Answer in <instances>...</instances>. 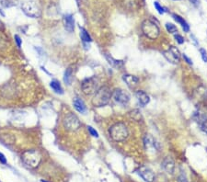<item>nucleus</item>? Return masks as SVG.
Masks as SVG:
<instances>
[{
    "label": "nucleus",
    "mask_w": 207,
    "mask_h": 182,
    "mask_svg": "<svg viewBox=\"0 0 207 182\" xmlns=\"http://www.w3.org/2000/svg\"><path fill=\"white\" fill-rule=\"evenodd\" d=\"M88 130H89V132L90 133V134H91L92 136H94V137H99V133H98V132L94 129L93 127L89 126V127H88Z\"/></svg>",
    "instance_id": "26"
},
{
    "label": "nucleus",
    "mask_w": 207,
    "mask_h": 182,
    "mask_svg": "<svg viewBox=\"0 0 207 182\" xmlns=\"http://www.w3.org/2000/svg\"><path fill=\"white\" fill-rule=\"evenodd\" d=\"M154 6H155L156 9L157 10V12H158L159 14H163V13L165 12V9L163 8V7L159 5V3H158V2L155 1V2H154Z\"/></svg>",
    "instance_id": "24"
},
{
    "label": "nucleus",
    "mask_w": 207,
    "mask_h": 182,
    "mask_svg": "<svg viewBox=\"0 0 207 182\" xmlns=\"http://www.w3.org/2000/svg\"><path fill=\"white\" fill-rule=\"evenodd\" d=\"M179 182H187V179H186V178H185L184 175H181L179 178Z\"/></svg>",
    "instance_id": "31"
},
{
    "label": "nucleus",
    "mask_w": 207,
    "mask_h": 182,
    "mask_svg": "<svg viewBox=\"0 0 207 182\" xmlns=\"http://www.w3.org/2000/svg\"><path fill=\"white\" fill-rule=\"evenodd\" d=\"M80 37L82 41L86 42V43H89V42L91 41V37L89 36L88 31H86L84 28H80Z\"/></svg>",
    "instance_id": "22"
},
{
    "label": "nucleus",
    "mask_w": 207,
    "mask_h": 182,
    "mask_svg": "<svg viewBox=\"0 0 207 182\" xmlns=\"http://www.w3.org/2000/svg\"><path fill=\"white\" fill-rule=\"evenodd\" d=\"M23 163L29 167H36L41 160V155L36 149H30L25 151L21 155Z\"/></svg>",
    "instance_id": "3"
},
{
    "label": "nucleus",
    "mask_w": 207,
    "mask_h": 182,
    "mask_svg": "<svg viewBox=\"0 0 207 182\" xmlns=\"http://www.w3.org/2000/svg\"><path fill=\"white\" fill-rule=\"evenodd\" d=\"M166 29H167V30L169 31V33H176V32H178L177 27L174 25V24H172V23H167L166 24Z\"/></svg>",
    "instance_id": "23"
},
{
    "label": "nucleus",
    "mask_w": 207,
    "mask_h": 182,
    "mask_svg": "<svg viewBox=\"0 0 207 182\" xmlns=\"http://www.w3.org/2000/svg\"><path fill=\"white\" fill-rule=\"evenodd\" d=\"M109 133H110V136L112 137V139L115 142L124 141L129 135L128 128L123 122H117V123L113 124L110 128Z\"/></svg>",
    "instance_id": "2"
},
{
    "label": "nucleus",
    "mask_w": 207,
    "mask_h": 182,
    "mask_svg": "<svg viewBox=\"0 0 207 182\" xmlns=\"http://www.w3.org/2000/svg\"><path fill=\"white\" fill-rule=\"evenodd\" d=\"M63 23L68 32H73L75 29V19L72 14H65L63 18Z\"/></svg>",
    "instance_id": "12"
},
{
    "label": "nucleus",
    "mask_w": 207,
    "mask_h": 182,
    "mask_svg": "<svg viewBox=\"0 0 207 182\" xmlns=\"http://www.w3.org/2000/svg\"><path fill=\"white\" fill-rule=\"evenodd\" d=\"M50 85H51V88H52V90L57 93V94H64V89L62 88V85L60 84L59 81L57 80H52L51 83H50Z\"/></svg>",
    "instance_id": "20"
},
{
    "label": "nucleus",
    "mask_w": 207,
    "mask_h": 182,
    "mask_svg": "<svg viewBox=\"0 0 207 182\" xmlns=\"http://www.w3.org/2000/svg\"><path fill=\"white\" fill-rule=\"evenodd\" d=\"M74 107H75V109L77 110L78 112H80V113H85L86 111V104L79 98H75L74 99Z\"/></svg>",
    "instance_id": "16"
},
{
    "label": "nucleus",
    "mask_w": 207,
    "mask_h": 182,
    "mask_svg": "<svg viewBox=\"0 0 207 182\" xmlns=\"http://www.w3.org/2000/svg\"><path fill=\"white\" fill-rule=\"evenodd\" d=\"M197 122H199L201 129L203 133L207 134V118H205L203 115L197 114Z\"/></svg>",
    "instance_id": "19"
},
{
    "label": "nucleus",
    "mask_w": 207,
    "mask_h": 182,
    "mask_svg": "<svg viewBox=\"0 0 207 182\" xmlns=\"http://www.w3.org/2000/svg\"><path fill=\"white\" fill-rule=\"evenodd\" d=\"M15 41H16V42H17L18 47L20 48V47H21V43H22V41H21V39H20V37H19L18 35H15Z\"/></svg>",
    "instance_id": "28"
},
{
    "label": "nucleus",
    "mask_w": 207,
    "mask_h": 182,
    "mask_svg": "<svg viewBox=\"0 0 207 182\" xmlns=\"http://www.w3.org/2000/svg\"><path fill=\"white\" fill-rule=\"evenodd\" d=\"M0 162L3 163V164H6V163H7V159H6L5 155H4L2 153H0Z\"/></svg>",
    "instance_id": "29"
},
{
    "label": "nucleus",
    "mask_w": 207,
    "mask_h": 182,
    "mask_svg": "<svg viewBox=\"0 0 207 182\" xmlns=\"http://www.w3.org/2000/svg\"><path fill=\"white\" fill-rule=\"evenodd\" d=\"M174 38H175V40L177 41V42H178V43H180V44H182L183 42H184L183 37L181 35H180V34H175V35H174Z\"/></svg>",
    "instance_id": "27"
},
{
    "label": "nucleus",
    "mask_w": 207,
    "mask_h": 182,
    "mask_svg": "<svg viewBox=\"0 0 207 182\" xmlns=\"http://www.w3.org/2000/svg\"><path fill=\"white\" fill-rule=\"evenodd\" d=\"M112 93L110 88L101 87L95 93L94 97L92 99V104L94 107L101 108V107H103L110 102V100L112 99Z\"/></svg>",
    "instance_id": "1"
},
{
    "label": "nucleus",
    "mask_w": 207,
    "mask_h": 182,
    "mask_svg": "<svg viewBox=\"0 0 207 182\" xmlns=\"http://www.w3.org/2000/svg\"><path fill=\"white\" fill-rule=\"evenodd\" d=\"M163 55H164L165 58L172 63H178L180 62V51L174 46H171L169 47L167 51H165L164 52H163Z\"/></svg>",
    "instance_id": "8"
},
{
    "label": "nucleus",
    "mask_w": 207,
    "mask_h": 182,
    "mask_svg": "<svg viewBox=\"0 0 207 182\" xmlns=\"http://www.w3.org/2000/svg\"><path fill=\"white\" fill-rule=\"evenodd\" d=\"M112 97L117 103L123 105H125L130 101V95L128 94V92L121 88L115 89L114 92L112 93Z\"/></svg>",
    "instance_id": "9"
},
{
    "label": "nucleus",
    "mask_w": 207,
    "mask_h": 182,
    "mask_svg": "<svg viewBox=\"0 0 207 182\" xmlns=\"http://www.w3.org/2000/svg\"><path fill=\"white\" fill-rule=\"evenodd\" d=\"M200 52H201V56H202L203 61L204 63H207V52H206V50H204L203 48H201Z\"/></svg>",
    "instance_id": "25"
},
{
    "label": "nucleus",
    "mask_w": 207,
    "mask_h": 182,
    "mask_svg": "<svg viewBox=\"0 0 207 182\" xmlns=\"http://www.w3.org/2000/svg\"><path fill=\"white\" fill-rule=\"evenodd\" d=\"M142 31L147 38L151 40L157 39L160 32L157 24L152 19H146L142 23Z\"/></svg>",
    "instance_id": "4"
},
{
    "label": "nucleus",
    "mask_w": 207,
    "mask_h": 182,
    "mask_svg": "<svg viewBox=\"0 0 207 182\" xmlns=\"http://www.w3.org/2000/svg\"><path fill=\"white\" fill-rule=\"evenodd\" d=\"M172 17L178 23H180L181 25V27H182V29H183V30L185 31V32H188V31L190 30V27H189V25H188V23L186 22V21L184 20V18H181L180 16L177 15V14H172Z\"/></svg>",
    "instance_id": "17"
},
{
    "label": "nucleus",
    "mask_w": 207,
    "mask_h": 182,
    "mask_svg": "<svg viewBox=\"0 0 207 182\" xmlns=\"http://www.w3.org/2000/svg\"><path fill=\"white\" fill-rule=\"evenodd\" d=\"M78 2H82V0H78Z\"/></svg>",
    "instance_id": "32"
},
{
    "label": "nucleus",
    "mask_w": 207,
    "mask_h": 182,
    "mask_svg": "<svg viewBox=\"0 0 207 182\" xmlns=\"http://www.w3.org/2000/svg\"><path fill=\"white\" fill-rule=\"evenodd\" d=\"M21 9L24 12V14L30 18H39L41 16V9L37 3L33 0H28V1H24L21 4Z\"/></svg>",
    "instance_id": "5"
},
{
    "label": "nucleus",
    "mask_w": 207,
    "mask_h": 182,
    "mask_svg": "<svg viewBox=\"0 0 207 182\" xmlns=\"http://www.w3.org/2000/svg\"><path fill=\"white\" fill-rule=\"evenodd\" d=\"M98 80L96 77H92L89 78H86L82 84H81V88L84 94L86 95H92L97 92L98 88Z\"/></svg>",
    "instance_id": "7"
},
{
    "label": "nucleus",
    "mask_w": 207,
    "mask_h": 182,
    "mask_svg": "<svg viewBox=\"0 0 207 182\" xmlns=\"http://www.w3.org/2000/svg\"><path fill=\"white\" fill-rule=\"evenodd\" d=\"M63 124L65 129L70 132L78 131L81 126V122L79 119L78 118V116L75 115L74 113H70L67 116H65L64 122H63Z\"/></svg>",
    "instance_id": "6"
},
{
    "label": "nucleus",
    "mask_w": 207,
    "mask_h": 182,
    "mask_svg": "<svg viewBox=\"0 0 207 182\" xmlns=\"http://www.w3.org/2000/svg\"><path fill=\"white\" fill-rule=\"evenodd\" d=\"M183 58L185 59V61H186L188 63H189V65H192V61L186 55H185V53H184V55H183Z\"/></svg>",
    "instance_id": "30"
},
{
    "label": "nucleus",
    "mask_w": 207,
    "mask_h": 182,
    "mask_svg": "<svg viewBox=\"0 0 207 182\" xmlns=\"http://www.w3.org/2000/svg\"><path fill=\"white\" fill-rule=\"evenodd\" d=\"M123 81L127 84V85H129L130 88H133L135 87V85L138 84L139 79L137 77L135 76H132V74H124L123 77Z\"/></svg>",
    "instance_id": "15"
},
{
    "label": "nucleus",
    "mask_w": 207,
    "mask_h": 182,
    "mask_svg": "<svg viewBox=\"0 0 207 182\" xmlns=\"http://www.w3.org/2000/svg\"><path fill=\"white\" fill-rule=\"evenodd\" d=\"M162 167L165 169V171L168 174H173L174 168H175V164L171 157H167L162 163Z\"/></svg>",
    "instance_id": "13"
},
{
    "label": "nucleus",
    "mask_w": 207,
    "mask_h": 182,
    "mask_svg": "<svg viewBox=\"0 0 207 182\" xmlns=\"http://www.w3.org/2000/svg\"><path fill=\"white\" fill-rule=\"evenodd\" d=\"M105 56H106V59L108 60L109 63H110L111 66H112L113 67H118V68H119V67L123 66V61H121V60H116V59H114L112 56L109 55L108 53H106Z\"/></svg>",
    "instance_id": "18"
},
{
    "label": "nucleus",
    "mask_w": 207,
    "mask_h": 182,
    "mask_svg": "<svg viewBox=\"0 0 207 182\" xmlns=\"http://www.w3.org/2000/svg\"><path fill=\"white\" fill-rule=\"evenodd\" d=\"M72 76H73V70L71 67H69L65 70L64 74V81L67 85H70L72 84V80H73Z\"/></svg>",
    "instance_id": "21"
},
{
    "label": "nucleus",
    "mask_w": 207,
    "mask_h": 182,
    "mask_svg": "<svg viewBox=\"0 0 207 182\" xmlns=\"http://www.w3.org/2000/svg\"><path fill=\"white\" fill-rule=\"evenodd\" d=\"M144 143H145V147L146 149V151L150 152V151H159V144L156 141V139L150 135V134H147L145 139H144Z\"/></svg>",
    "instance_id": "10"
},
{
    "label": "nucleus",
    "mask_w": 207,
    "mask_h": 182,
    "mask_svg": "<svg viewBox=\"0 0 207 182\" xmlns=\"http://www.w3.org/2000/svg\"><path fill=\"white\" fill-rule=\"evenodd\" d=\"M135 97L138 100V102L142 105V106H146V104L149 103L150 99H149V96L143 90H138L135 93Z\"/></svg>",
    "instance_id": "14"
},
{
    "label": "nucleus",
    "mask_w": 207,
    "mask_h": 182,
    "mask_svg": "<svg viewBox=\"0 0 207 182\" xmlns=\"http://www.w3.org/2000/svg\"><path fill=\"white\" fill-rule=\"evenodd\" d=\"M139 175L142 177V178L146 181V182H153L155 179V174L150 168L146 167H142L139 169Z\"/></svg>",
    "instance_id": "11"
}]
</instances>
